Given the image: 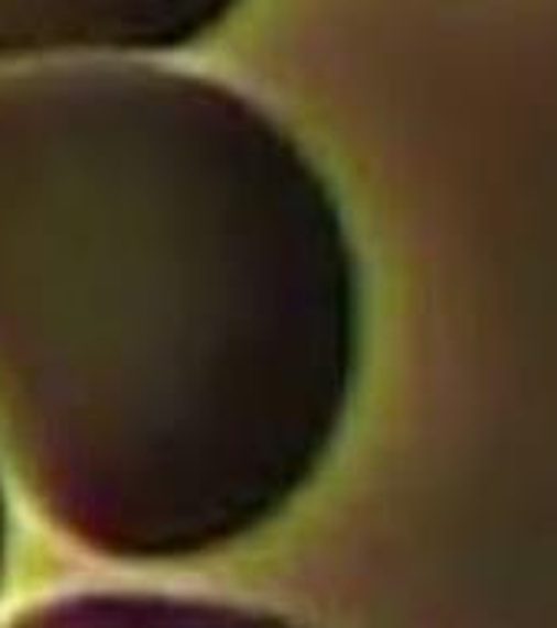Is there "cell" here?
I'll list each match as a JSON object with an SVG mask.
<instances>
[{
	"instance_id": "obj_1",
	"label": "cell",
	"mask_w": 557,
	"mask_h": 628,
	"mask_svg": "<svg viewBox=\"0 0 557 628\" xmlns=\"http://www.w3.org/2000/svg\"><path fill=\"white\" fill-rule=\"evenodd\" d=\"M358 354L341 210L263 109L148 63L0 73V452L63 533L177 560L260 530Z\"/></svg>"
},
{
	"instance_id": "obj_2",
	"label": "cell",
	"mask_w": 557,
	"mask_h": 628,
	"mask_svg": "<svg viewBox=\"0 0 557 628\" xmlns=\"http://www.w3.org/2000/svg\"><path fill=\"white\" fill-rule=\"evenodd\" d=\"M240 0H0V66L154 53L210 33Z\"/></svg>"
},
{
	"instance_id": "obj_3",
	"label": "cell",
	"mask_w": 557,
	"mask_h": 628,
	"mask_svg": "<svg viewBox=\"0 0 557 628\" xmlns=\"http://www.w3.org/2000/svg\"><path fill=\"white\" fill-rule=\"evenodd\" d=\"M10 628H295L273 616L171 596H83L36 609Z\"/></svg>"
},
{
	"instance_id": "obj_4",
	"label": "cell",
	"mask_w": 557,
	"mask_h": 628,
	"mask_svg": "<svg viewBox=\"0 0 557 628\" xmlns=\"http://www.w3.org/2000/svg\"><path fill=\"white\" fill-rule=\"evenodd\" d=\"M3 547H7V504H3V482H0V563H3Z\"/></svg>"
}]
</instances>
